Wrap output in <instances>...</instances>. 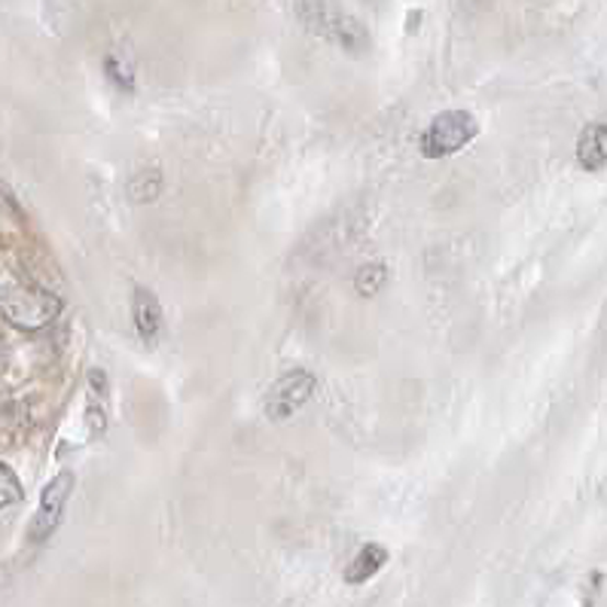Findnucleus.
Listing matches in <instances>:
<instances>
[{
    "label": "nucleus",
    "mask_w": 607,
    "mask_h": 607,
    "mask_svg": "<svg viewBox=\"0 0 607 607\" xmlns=\"http://www.w3.org/2000/svg\"><path fill=\"white\" fill-rule=\"evenodd\" d=\"M0 314L15 330H46L61 314V299L37 284H7L0 290Z\"/></svg>",
    "instance_id": "nucleus-1"
},
{
    "label": "nucleus",
    "mask_w": 607,
    "mask_h": 607,
    "mask_svg": "<svg viewBox=\"0 0 607 607\" xmlns=\"http://www.w3.org/2000/svg\"><path fill=\"white\" fill-rule=\"evenodd\" d=\"M131 311H135V327H138L141 340L147 345H156L159 333H162V306H159V299L150 290L138 287L135 299H131Z\"/></svg>",
    "instance_id": "nucleus-6"
},
{
    "label": "nucleus",
    "mask_w": 607,
    "mask_h": 607,
    "mask_svg": "<svg viewBox=\"0 0 607 607\" xmlns=\"http://www.w3.org/2000/svg\"><path fill=\"white\" fill-rule=\"evenodd\" d=\"M314 376L306 373V369H290L284 373L282 379L275 381L266 391V400H263V412H266L272 422H284L290 419L294 412L302 410L309 403V397L314 394Z\"/></svg>",
    "instance_id": "nucleus-4"
},
{
    "label": "nucleus",
    "mask_w": 607,
    "mask_h": 607,
    "mask_svg": "<svg viewBox=\"0 0 607 607\" xmlns=\"http://www.w3.org/2000/svg\"><path fill=\"white\" fill-rule=\"evenodd\" d=\"M477 116L467 111H446V114L434 116V123L424 128L422 135V153L427 159H439V156L458 153L465 144L477 138Z\"/></svg>",
    "instance_id": "nucleus-3"
},
{
    "label": "nucleus",
    "mask_w": 607,
    "mask_h": 607,
    "mask_svg": "<svg viewBox=\"0 0 607 607\" xmlns=\"http://www.w3.org/2000/svg\"><path fill=\"white\" fill-rule=\"evenodd\" d=\"M71 489H73L71 470L58 473L56 480L43 489L41 507H37V516H34V523H31L28 528L31 540H46V537L56 531L58 523H61V513H65V504H68V497H71Z\"/></svg>",
    "instance_id": "nucleus-5"
},
{
    "label": "nucleus",
    "mask_w": 607,
    "mask_h": 607,
    "mask_svg": "<svg viewBox=\"0 0 607 607\" xmlns=\"http://www.w3.org/2000/svg\"><path fill=\"white\" fill-rule=\"evenodd\" d=\"M388 282V268L381 266V263H369L357 272V278H354V287H357V294L360 297H376L381 287Z\"/></svg>",
    "instance_id": "nucleus-9"
},
{
    "label": "nucleus",
    "mask_w": 607,
    "mask_h": 607,
    "mask_svg": "<svg viewBox=\"0 0 607 607\" xmlns=\"http://www.w3.org/2000/svg\"><path fill=\"white\" fill-rule=\"evenodd\" d=\"M22 501V482L13 473V467H7L0 461V509L13 507Z\"/></svg>",
    "instance_id": "nucleus-10"
},
{
    "label": "nucleus",
    "mask_w": 607,
    "mask_h": 607,
    "mask_svg": "<svg viewBox=\"0 0 607 607\" xmlns=\"http://www.w3.org/2000/svg\"><path fill=\"white\" fill-rule=\"evenodd\" d=\"M385 562H388V550L379 543H369L354 556L352 565L345 568V583H367L373 574H379Z\"/></svg>",
    "instance_id": "nucleus-8"
},
{
    "label": "nucleus",
    "mask_w": 607,
    "mask_h": 607,
    "mask_svg": "<svg viewBox=\"0 0 607 607\" xmlns=\"http://www.w3.org/2000/svg\"><path fill=\"white\" fill-rule=\"evenodd\" d=\"M577 159L586 171H605L607 162V128L602 123L583 128L577 141Z\"/></svg>",
    "instance_id": "nucleus-7"
},
{
    "label": "nucleus",
    "mask_w": 607,
    "mask_h": 607,
    "mask_svg": "<svg viewBox=\"0 0 607 607\" xmlns=\"http://www.w3.org/2000/svg\"><path fill=\"white\" fill-rule=\"evenodd\" d=\"M299 19H302V25L311 34L333 41L342 49H348V53H364L367 49L369 37L364 25L354 15L342 13L333 0H302L299 3Z\"/></svg>",
    "instance_id": "nucleus-2"
}]
</instances>
